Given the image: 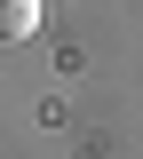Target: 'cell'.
Returning a JSON list of instances; mask_svg holds the SVG:
<instances>
[{
    "label": "cell",
    "instance_id": "obj_1",
    "mask_svg": "<svg viewBox=\"0 0 143 159\" xmlns=\"http://www.w3.org/2000/svg\"><path fill=\"white\" fill-rule=\"evenodd\" d=\"M48 0H0V48H24V40L40 32Z\"/></svg>",
    "mask_w": 143,
    "mask_h": 159
}]
</instances>
